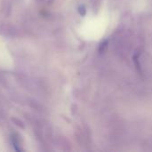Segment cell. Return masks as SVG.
<instances>
[{
	"mask_svg": "<svg viewBox=\"0 0 152 152\" xmlns=\"http://www.w3.org/2000/svg\"><path fill=\"white\" fill-rule=\"evenodd\" d=\"M18 30L15 27L8 23H0V34L5 37H15L17 36Z\"/></svg>",
	"mask_w": 152,
	"mask_h": 152,
	"instance_id": "1",
	"label": "cell"
},
{
	"mask_svg": "<svg viewBox=\"0 0 152 152\" xmlns=\"http://www.w3.org/2000/svg\"><path fill=\"white\" fill-rule=\"evenodd\" d=\"M11 0H4L2 4V12H4V14H9V12L11 11Z\"/></svg>",
	"mask_w": 152,
	"mask_h": 152,
	"instance_id": "2",
	"label": "cell"
},
{
	"mask_svg": "<svg viewBox=\"0 0 152 152\" xmlns=\"http://www.w3.org/2000/svg\"><path fill=\"white\" fill-rule=\"evenodd\" d=\"M12 144H13V146H14V149H15V151H20V148H19V142L16 140V138L15 137H12Z\"/></svg>",
	"mask_w": 152,
	"mask_h": 152,
	"instance_id": "3",
	"label": "cell"
},
{
	"mask_svg": "<svg viewBox=\"0 0 152 152\" xmlns=\"http://www.w3.org/2000/svg\"><path fill=\"white\" fill-rule=\"evenodd\" d=\"M107 47H108V41H105V42H103V43H102L101 44V45H100V52L101 53H103L106 49H107Z\"/></svg>",
	"mask_w": 152,
	"mask_h": 152,
	"instance_id": "4",
	"label": "cell"
},
{
	"mask_svg": "<svg viewBox=\"0 0 152 152\" xmlns=\"http://www.w3.org/2000/svg\"><path fill=\"white\" fill-rule=\"evenodd\" d=\"M37 1L43 4H51L53 0H37Z\"/></svg>",
	"mask_w": 152,
	"mask_h": 152,
	"instance_id": "5",
	"label": "cell"
}]
</instances>
